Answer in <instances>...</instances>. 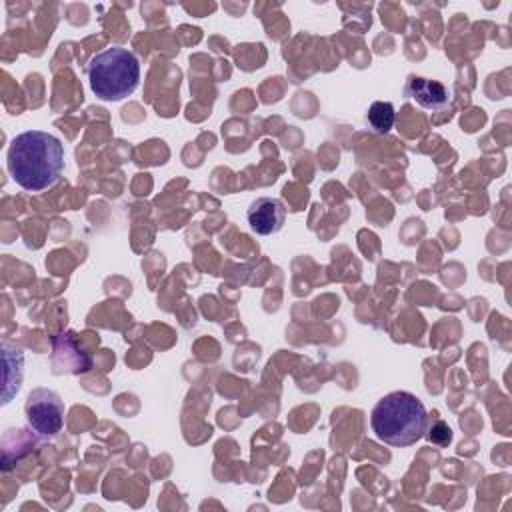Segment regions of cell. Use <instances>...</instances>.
<instances>
[{
  "label": "cell",
  "mask_w": 512,
  "mask_h": 512,
  "mask_svg": "<svg viewBox=\"0 0 512 512\" xmlns=\"http://www.w3.org/2000/svg\"><path fill=\"white\" fill-rule=\"evenodd\" d=\"M12 180L30 192L54 186L64 170V146L60 138L44 130H26L12 138L6 154Z\"/></svg>",
  "instance_id": "1"
},
{
  "label": "cell",
  "mask_w": 512,
  "mask_h": 512,
  "mask_svg": "<svg viewBox=\"0 0 512 512\" xmlns=\"http://www.w3.org/2000/svg\"><path fill=\"white\" fill-rule=\"evenodd\" d=\"M428 424V414L418 396L396 390L378 400L370 414V426L384 444L406 448L416 444Z\"/></svg>",
  "instance_id": "2"
},
{
  "label": "cell",
  "mask_w": 512,
  "mask_h": 512,
  "mask_svg": "<svg viewBox=\"0 0 512 512\" xmlns=\"http://www.w3.org/2000/svg\"><path fill=\"white\" fill-rule=\"evenodd\" d=\"M88 80L92 92L100 100H122L138 88L140 62L132 50L122 46H110L90 60Z\"/></svg>",
  "instance_id": "3"
},
{
  "label": "cell",
  "mask_w": 512,
  "mask_h": 512,
  "mask_svg": "<svg viewBox=\"0 0 512 512\" xmlns=\"http://www.w3.org/2000/svg\"><path fill=\"white\" fill-rule=\"evenodd\" d=\"M24 414L30 428L40 436H56L64 426V402L48 388H36L28 394Z\"/></svg>",
  "instance_id": "4"
},
{
  "label": "cell",
  "mask_w": 512,
  "mask_h": 512,
  "mask_svg": "<svg viewBox=\"0 0 512 512\" xmlns=\"http://www.w3.org/2000/svg\"><path fill=\"white\" fill-rule=\"evenodd\" d=\"M246 220L250 228L260 234V236H270L276 234L286 220V206L282 200L272 198V196H260L256 198L248 210H246Z\"/></svg>",
  "instance_id": "5"
},
{
  "label": "cell",
  "mask_w": 512,
  "mask_h": 512,
  "mask_svg": "<svg viewBox=\"0 0 512 512\" xmlns=\"http://www.w3.org/2000/svg\"><path fill=\"white\" fill-rule=\"evenodd\" d=\"M404 94L424 108H444L450 102V92L442 82L422 76H410L404 84Z\"/></svg>",
  "instance_id": "6"
},
{
  "label": "cell",
  "mask_w": 512,
  "mask_h": 512,
  "mask_svg": "<svg viewBox=\"0 0 512 512\" xmlns=\"http://www.w3.org/2000/svg\"><path fill=\"white\" fill-rule=\"evenodd\" d=\"M396 122V110L390 102H372L366 112V124L374 134H388Z\"/></svg>",
  "instance_id": "7"
},
{
  "label": "cell",
  "mask_w": 512,
  "mask_h": 512,
  "mask_svg": "<svg viewBox=\"0 0 512 512\" xmlns=\"http://www.w3.org/2000/svg\"><path fill=\"white\" fill-rule=\"evenodd\" d=\"M430 442L436 444V446H448L452 442V430L448 424H444L442 420H438L432 428H430V434H428Z\"/></svg>",
  "instance_id": "8"
}]
</instances>
